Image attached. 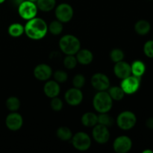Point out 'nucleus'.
Wrapping results in <instances>:
<instances>
[{"label":"nucleus","instance_id":"nucleus-16","mask_svg":"<svg viewBox=\"0 0 153 153\" xmlns=\"http://www.w3.org/2000/svg\"><path fill=\"white\" fill-rule=\"evenodd\" d=\"M61 92L60 84L55 80H47L43 86V93L49 98L58 97Z\"/></svg>","mask_w":153,"mask_h":153},{"label":"nucleus","instance_id":"nucleus-22","mask_svg":"<svg viewBox=\"0 0 153 153\" xmlns=\"http://www.w3.org/2000/svg\"><path fill=\"white\" fill-rule=\"evenodd\" d=\"M108 93L110 95L111 98L113 100V101H120L123 99L125 96L123 90L122 89L120 86H112L109 87L108 89Z\"/></svg>","mask_w":153,"mask_h":153},{"label":"nucleus","instance_id":"nucleus-25","mask_svg":"<svg viewBox=\"0 0 153 153\" xmlns=\"http://www.w3.org/2000/svg\"><path fill=\"white\" fill-rule=\"evenodd\" d=\"M63 22H60L59 20H53L48 25V31L51 33L52 35L58 36L61 34L63 31Z\"/></svg>","mask_w":153,"mask_h":153},{"label":"nucleus","instance_id":"nucleus-9","mask_svg":"<svg viewBox=\"0 0 153 153\" xmlns=\"http://www.w3.org/2000/svg\"><path fill=\"white\" fill-rule=\"evenodd\" d=\"M91 83L93 88L97 91H105L110 87V79L107 75L102 73H97L91 77Z\"/></svg>","mask_w":153,"mask_h":153},{"label":"nucleus","instance_id":"nucleus-38","mask_svg":"<svg viewBox=\"0 0 153 153\" xmlns=\"http://www.w3.org/2000/svg\"><path fill=\"white\" fill-rule=\"evenodd\" d=\"M4 1H5V0H0V4H2Z\"/></svg>","mask_w":153,"mask_h":153},{"label":"nucleus","instance_id":"nucleus-34","mask_svg":"<svg viewBox=\"0 0 153 153\" xmlns=\"http://www.w3.org/2000/svg\"><path fill=\"white\" fill-rule=\"evenodd\" d=\"M146 126L149 129H153V117H149L146 120Z\"/></svg>","mask_w":153,"mask_h":153},{"label":"nucleus","instance_id":"nucleus-31","mask_svg":"<svg viewBox=\"0 0 153 153\" xmlns=\"http://www.w3.org/2000/svg\"><path fill=\"white\" fill-rule=\"evenodd\" d=\"M86 79L82 74H76L73 79V85L74 88L82 89L85 85Z\"/></svg>","mask_w":153,"mask_h":153},{"label":"nucleus","instance_id":"nucleus-19","mask_svg":"<svg viewBox=\"0 0 153 153\" xmlns=\"http://www.w3.org/2000/svg\"><path fill=\"white\" fill-rule=\"evenodd\" d=\"M150 23L147 20H145V19L138 20L134 25V31L139 35H146L150 31Z\"/></svg>","mask_w":153,"mask_h":153},{"label":"nucleus","instance_id":"nucleus-26","mask_svg":"<svg viewBox=\"0 0 153 153\" xmlns=\"http://www.w3.org/2000/svg\"><path fill=\"white\" fill-rule=\"evenodd\" d=\"M20 101L16 97H10L5 102V105L10 111H16L20 108Z\"/></svg>","mask_w":153,"mask_h":153},{"label":"nucleus","instance_id":"nucleus-32","mask_svg":"<svg viewBox=\"0 0 153 153\" xmlns=\"http://www.w3.org/2000/svg\"><path fill=\"white\" fill-rule=\"evenodd\" d=\"M50 106L51 108L54 111H61L62 110L63 107H64V102H63L62 100L60 99L59 97H56L52 99L50 102Z\"/></svg>","mask_w":153,"mask_h":153},{"label":"nucleus","instance_id":"nucleus-23","mask_svg":"<svg viewBox=\"0 0 153 153\" xmlns=\"http://www.w3.org/2000/svg\"><path fill=\"white\" fill-rule=\"evenodd\" d=\"M7 32L13 37H19L24 34V25L19 22H14L9 25Z\"/></svg>","mask_w":153,"mask_h":153},{"label":"nucleus","instance_id":"nucleus-2","mask_svg":"<svg viewBox=\"0 0 153 153\" xmlns=\"http://www.w3.org/2000/svg\"><path fill=\"white\" fill-rule=\"evenodd\" d=\"M59 48L66 55H76L81 49V42L77 37L73 34H65L59 40Z\"/></svg>","mask_w":153,"mask_h":153},{"label":"nucleus","instance_id":"nucleus-28","mask_svg":"<svg viewBox=\"0 0 153 153\" xmlns=\"http://www.w3.org/2000/svg\"><path fill=\"white\" fill-rule=\"evenodd\" d=\"M64 67L67 70H73L77 66L78 61L76 57L73 55H67L63 61Z\"/></svg>","mask_w":153,"mask_h":153},{"label":"nucleus","instance_id":"nucleus-5","mask_svg":"<svg viewBox=\"0 0 153 153\" xmlns=\"http://www.w3.org/2000/svg\"><path fill=\"white\" fill-rule=\"evenodd\" d=\"M73 147L81 152L88 150L91 146V138L87 133L79 131L73 134L71 138Z\"/></svg>","mask_w":153,"mask_h":153},{"label":"nucleus","instance_id":"nucleus-36","mask_svg":"<svg viewBox=\"0 0 153 153\" xmlns=\"http://www.w3.org/2000/svg\"><path fill=\"white\" fill-rule=\"evenodd\" d=\"M143 153H153V151L150 149H146V150L143 151Z\"/></svg>","mask_w":153,"mask_h":153},{"label":"nucleus","instance_id":"nucleus-8","mask_svg":"<svg viewBox=\"0 0 153 153\" xmlns=\"http://www.w3.org/2000/svg\"><path fill=\"white\" fill-rule=\"evenodd\" d=\"M140 80H141V78L131 75L126 79H122L120 87L123 90L125 94H128V95L134 94L138 91L140 88Z\"/></svg>","mask_w":153,"mask_h":153},{"label":"nucleus","instance_id":"nucleus-13","mask_svg":"<svg viewBox=\"0 0 153 153\" xmlns=\"http://www.w3.org/2000/svg\"><path fill=\"white\" fill-rule=\"evenodd\" d=\"M5 125L9 130L16 131L22 128L23 118L20 114L16 111H11L5 118Z\"/></svg>","mask_w":153,"mask_h":153},{"label":"nucleus","instance_id":"nucleus-21","mask_svg":"<svg viewBox=\"0 0 153 153\" xmlns=\"http://www.w3.org/2000/svg\"><path fill=\"white\" fill-rule=\"evenodd\" d=\"M36 4L37 8L43 12H49L55 8L56 0H37Z\"/></svg>","mask_w":153,"mask_h":153},{"label":"nucleus","instance_id":"nucleus-14","mask_svg":"<svg viewBox=\"0 0 153 153\" xmlns=\"http://www.w3.org/2000/svg\"><path fill=\"white\" fill-rule=\"evenodd\" d=\"M34 76L39 81H47L52 77L53 72L52 67L46 64H39L34 67Z\"/></svg>","mask_w":153,"mask_h":153},{"label":"nucleus","instance_id":"nucleus-20","mask_svg":"<svg viewBox=\"0 0 153 153\" xmlns=\"http://www.w3.org/2000/svg\"><path fill=\"white\" fill-rule=\"evenodd\" d=\"M131 75L141 78L146 71V66L143 61L137 60L131 64Z\"/></svg>","mask_w":153,"mask_h":153},{"label":"nucleus","instance_id":"nucleus-24","mask_svg":"<svg viewBox=\"0 0 153 153\" xmlns=\"http://www.w3.org/2000/svg\"><path fill=\"white\" fill-rule=\"evenodd\" d=\"M56 135L60 140L63 141H67L71 140L73 134L70 128L67 126H61L57 129Z\"/></svg>","mask_w":153,"mask_h":153},{"label":"nucleus","instance_id":"nucleus-3","mask_svg":"<svg viewBox=\"0 0 153 153\" xmlns=\"http://www.w3.org/2000/svg\"><path fill=\"white\" fill-rule=\"evenodd\" d=\"M93 107L98 113H108L113 107V100L107 91H98L93 99Z\"/></svg>","mask_w":153,"mask_h":153},{"label":"nucleus","instance_id":"nucleus-1","mask_svg":"<svg viewBox=\"0 0 153 153\" xmlns=\"http://www.w3.org/2000/svg\"><path fill=\"white\" fill-rule=\"evenodd\" d=\"M48 32L46 21L40 17H34L27 20L24 25V34L31 40H39L44 38Z\"/></svg>","mask_w":153,"mask_h":153},{"label":"nucleus","instance_id":"nucleus-7","mask_svg":"<svg viewBox=\"0 0 153 153\" xmlns=\"http://www.w3.org/2000/svg\"><path fill=\"white\" fill-rule=\"evenodd\" d=\"M55 15L56 19L60 22L67 23L73 19L74 10L73 7L68 3H61L55 8Z\"/></svg>","mask_w":153,"mask_h":153},{"label":"nucleus","instance_id":"nucleus-35","mask_svg":"<svg viewBox=\"0 0 153 153\" xmlns=\"http://www.w3.org/2000/svg\"><path fill=\"white\" fill-rule=\"evenodd\" d=\"M23 1H25V0H12V1H13V4H14L15 5L17 6V7H18V6H19V4H20L21 3H22Z\"/></svg>","mask_w":153,"mask_h":153},{"label":"nucleus","instance_id":"nucleus-15","mask_svg":"<svg viewBox=\"0 0 153 153\" xmlns=\"http://www.w3.org/2000/svg\"><path fill=\"white\" fill-rule=\"evenodd\" d=\"M114 73L117 78L121 80L126 79L131 75V64L124 61L115 63V65L114 67Z\"/></svg>","mask_w":153,"mask_h":153},{"label":"nucleus","instance_id":"nucleus-11","mask_svg":"<svg viewBox=\"0 0 153 153\" xmlns=\"http://www.w3.org/2000/svg\"><path fill=\"white\" fill-rule=\"evenodd\" d=\"M84 95L81 89L76 88H70L64 94V100L70 106H78L82 102Z\"/></svg>","mask_w":153,"mask_h":153},{"label":"nucleus","instance_id":"nucleus-29","mask_svg":"<svg viewBox=\"0 0 153 153\" xmlns=\"http://www.w3.org/2000/svg\"><path fill=\"white\" fill-rule=\"evenodd\" d=\"M125 57L123 51L120 49H114L110 52V58L114 63H117L119 61H123V58Z\"/></svg>","mask_w":153,"mask_h":153},{"label":"nucleus","instance_id":"nucleus-10","mask_svg":"<svg viewBox=\"0 0 153 153\" xmlns=\"http://www.w3.org/2000/svg\"><path fill=\"white\" fill-rule=\"evenodd\" d=\"M92 137L97 143L105 144L108 143L110 139V131L108 128L97 123L93 127Z\"/></svg>","mask_w":153,"mask_h":153},{"label":"nucleus","instance_id":"nucleus-4","mask_svg":"<svg viewBox=\"0 0 153 153\" xmlns=\"http://www.w3.org/2000/svg\"><path fill=\"white\" fill-rule=\"evenodd\" d=\"M137 123V117L130 111L121 112L117 117V125L120 129L128 131L134 128Z\"/></svg>","mask_w":153,"mask_h":153},{"label":"nucleus","instance_id":"nucleus-18","mask_svg":"<svg viewBox=\"0 0 153 153\" xmlns=\"http://www.w3.org/2000/svg\"><path fill=\"white\" fill-rule=\"evenodd\" d=\"M81 122L85 127H94L98 123V115L94 112H86L82 116Z\"/></svg>","mask_w":153,"mask_h":153},{"label":"nucleus","instance_id":"nucleus-6","mask_svg":"<svg viewBox=\"0 0 153 153\" xmlns=\"http://www.w3.org/2000/svg\"><path fill=\"white\" fill-rule=\"evenodd\" d=\"M18 13L22 19L29 20L36 17L37 14V6L36 3L28 0H25L17 7Z\"/></svg>","mask_w":153,"mask_h":153},{"label":"nucleus","instance_id":"nucleus-33","mask_svg":"<svg viewBox=\"0 0 153 153\" xmlns=\"http://www.w3.org/2000/svg\"><path fill=\"white\" fill-rule=\"evenodd\" d=\"M143 52L148 58H153V40H148L143 46Z\"/></svg>","mask_w":153,"mask_h":153},{"label":"nucleus","instance_id":"nucleus-17","mask_svg":"<svg viewBox=\"0 0 153 153\" xmlns=\"http://www.w3.org/2000/svg\"><path fill=\"white\" fill-rule=\"evenodd\" d=\"M76 55L78 64L82 65H89L94 61V54L89 49H80Z\"/></svg>","mask_w":153,"mask_h":153},{"label":"nucleus","instance_id":"nucleus-12","mask_svg":"<svg viewBox=\"0 0 153 153\" xmlns=\"http://www.w3.org/2000/svg\"><path fill=\"white\" fill-rule=\"evenodd\" d=\"M132 148V140L129 137L121 135L117 137L113 143V149L116 153H127Z\"/></svg>","mask_w":153,"mask_h":153},{"label":"nucleus","instance_id":"nucleus-30","mask_svg":"<svg viewBox=\"0 0 153 153\" xmlns=\"http://www.w3.org/2000/svg\"><path fill=\"white\" fill-rule=\"evenodd\" d=\"M52 75H53L54 80L56 81L59 84L64 83L68 79V75H67V72L64 71V70H56Z\"/></svg>","mask_w":153,"mask_h":153},{"label":"nucleus","instance_id":"nucleus-27","mask_svg":"<svg viewBox=\"0 0 153 153\" xmlns=\"http://www.w3.org/2000/svg\"><path fill=\"white\" fill-rule=\"evenodd\" d=\"M98 124L105 126L106 127L111 126L114 124V119L108 113H100L98 115Z\"/></svg>","mask_w":153,"mask_h":153},{"label":"nucleus","instance_id":"nucleus-37","mask_svg":"<svg viewBox=\"0 0 153 153\" xmlns=\"http://www.w3.org/2000/svg\"><path fill=\"white\" fill-rule=\"evenodd\" d=\"M28 1H32V2H34V3H36V2H37V0H28Z\"/></svg>","mask_w":153,"mask_h":153}]
</instances>
